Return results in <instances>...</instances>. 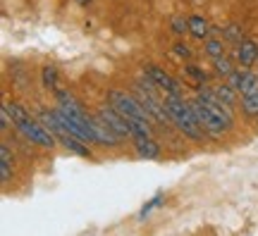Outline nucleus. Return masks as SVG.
Masks as SVG:
<instances>
[{
	"mask_svg": "<svg viewBox=\"0 0 258 236\" xmlns=\"http://www.w3.org/2000/svg\"><path fill=\"white\" fill-rule=\"evenodd\" d=\"M144 72H146V76L156 84L158 89H163L165 93H172V96H182V84L177 82V79H172L165 69H160V67H156V64H148Z\"/></svg>",
	"mask_w": 258,
	"mask_h": 236,
	"instance_id": "nucleus-5",
	"label": "nucleus"
},
{
	"mask_svg": "<svg viewBox=\"0 0 258 236\" xmlns=\"http://www.w3.org/2000/svg\"><path fill=\"white\" fill-rule=\"evenodd\" d=\"M12 153H10L8 143L0 145V179H3V184H8L10 179H12Z\"/></svg>",
	"mask_w": 258,
	"mask_h": 236,
	"instance_id": "nucleus-12",
	"label": "nucleus"
},
{
	"mask_svg": "<svg viewBox=\"0 0 258 236\" xmlns=\"http://www.w3.org/2000/svg\"><path fill=\"white\" fill-rule=\"evenodd\" d=\"M172 31H175L177 36H182V34H186L189 31V19H184V17H172Z\"/></svg>",
	"mask_w": 258,
	"mask_h": 236,
	"instance_id": "nucleus-20",
	"label": "nucleus"
},
{
	"mask_svg": "<svg viewBox=\"0 0 258 236\" xmlns=\"http://www.w3.org/2000/svg\"><path fill=\"white\" fill-rule=\"evenodd\" d=\"M213 93L218 96V100H222L225 105H230V108H234L237 105V91L232 89L230 84H220V86H211Z\"/></svg>",
	"mask_w": 258,
	"mask_h": 236,
	"instance_id": "nucleus-14",
	"label": "nucleus"
},
{
	"mask_svg": "<svg viewBox=\"0 0 258 236\" xmlns=\"http://www.w3.org/2000/svg\"><path fill=\"white\" fill-rule=\"evenodd\" d=\"M10 124H15V122H12V117H10L8 110L3 108V112H0V129H3V131H8Z\"/></svg>",
	"mask_w": 258,
	"mask_h": 236,
	"instance_id": "nucleus-22",
	"label": "nucleus"
},
{
	"mask_svg": "<svg viewBox=\"0 0 258 236\" xmlns=\"http://www.w3.org/2000/svg\"><path fill=\"white\" fill-rule=\"evenodd\" d=\"M158 203H160V196H153V198H151V200L146 203V205L141 208V212H139V217H146V215H148V212H151L153 208H156Z\"/></svg>",
	"mask_w": 258,
	"mask_h": 236,
	"instance_id": "nucleus-21",
	"label": "nucleus"
},
{
	"mask_svg": "<svg viewBox=\"0 0 258 236\" xmlns=\"http://www.w3.org/2000/svg\"><path fill=\"white\" fill-rule=\"evenodd\" d=\"M53 134H55V136L64 143V148H67V150H72L74 155H79V158H93L91 150H89V145H86V141H82L79 136H74V134L64 131V129H55Z\"/></svg>",
	"mask_w": 258,
	"mask_h": 236,
	"instance_id": "nucleus-8",
	"label": "nucleus"
},
{
	"mask_svg": "<svg viewBox=\"0 0 258 236\" xmlns=\"http://www.w3.org/2000/svg\"><path fill=\"white\" fill-rule=\"evenodd\" d=\"M43 86H46V89H55L57 86V69L50 67V64L43 67Z\"/></svg>",
	"mask_w": 258,
	"mask_h": 236,
	"instance_id": "nucleus-19",
	"label": "nucleus"
},
{
	"mask_svg": "<svg viewBox=\"0 0 258 236\" xmlns=\"http://www.w3.org/2000/svg\"><path fill=\"white\" fill-rule=\"evenodd\" d=\"M98 117H101L103 122H105V124H108L115 134H117V136H129V138H132V127H129L127 117H124L122 112H117L112 105H110V108L105 105V108L98 110Z\"/></svg>",
	"mask_w": 258,
	"mask_h": 236,
	"instance_id": "nucleus-7",
	"label": "nucleus"
},
{
	"mask_svg": "<svg viewBox=\"0 0 258 236\" xmlns=\"http://www.w3.org/2000/svg\"><path fill=\"white\" fill-rule=\"evenodd\" d=\"M241 110L249 117H258V91L249 93V96H241Z\"/></svg>",
	"mask_w": 258,
	"mask_h": 236,
	"instance_id": "nucleus-16",
	"label": "nucleus"
},
{
	"mask_svg": "<svg viewBox=\"0 0 258 236\" xmlns=\"http://www.w3.org/2000/svg\"><path fill=\"white\" fill-rule=\"evenodd\" d=\"M227 84L241 96H249V93L258 91V74H251L246 67L244 69H234V72L227 76Z\"/></svg>",
	"mask_w": 258,
	"mask_h": 236,
	"instance_id": "nucleus-6",
	"label": "nucleus"
},
{
	"mask_svg": "<svg viewBox=\"0 0 258 236\" xmlns=\"http://www.w3.org/2000/svg\"><path fill=\"white\" fill-rule=\"evenodd\" d=\"M15 127L34 145H41V148H53V145H55V134H53L43 122H36V119L27 117V119H22L19 124H15Z\"/></svg>",
	"mask_w": 258,
	"mask_h": 236,
	"instance_id": "nucleus-4",
	"label": "nucleus"
},
{
	"mask_svg": "<svg viewBox=\"0 0 258 236\" xmlns=\"http://www.w3.org/2000/svg\"><path fill=\"white\" fill-rule=\"evenodd\" d=\"M203 50H206V55H208L211 60H215V57H222V55H225V43H222L220 38H208Z\"/></svg>",
	"mask_w": 258,
	"mask_h": 236,
	"instance_id": "nucleus-17",
	"label": "nucleus"
},
{
	"mask_svg": "<svg viewBox=\"0 0 258 236\" xmlns=\"http://www.w3.org/2000/svg\"><path fill=\"white\" fill-rule=\"evenodd\" d=\"M163 105H165L167 115H170V122H172L184 136L194 138V141H201L206 131H203V127L199 124V119H196V115H194V110H191V103H186L184 96L167 93L165 100H163Z\"/></svg>",
	"mask_w": 258,
	"mask_h": 236,
	"instance_id": "nucleus-1",
	"label": "nucleus"
},
{
	"mask_svg": "<svg viewBox=\"0 0 258 236\" xmlns=\"http://www.w3.org/2000/svg\"><path fill=\"white\" fill-rule=\"evenodd\" d=\"M108 103H110V105L117 110V112H122L124 117L141 119V122H148V124H151V115H148V110L141 105V100H139L137 96L112 89V91L108 93Z\"/></svg>",
	"mask_w": 258,
	"mask_h": 236,
	"instance_id": "nucleus-2",
	"label": "nucleus"
},
{
	"mask_svg": "<svg viewBox=\"0 0 258 236\" xmlns=\"http://www.w3.org/2000/svg\"><path fill=\"white\" fill-rule=\"evenodd\" d=\"M186 72H189V74H191V76H194V79H199V82H206V74H203L201 72V69H199V67H194V64H189V67H186Z\"/></svg>",
	"mask_w": 258,
	"mask_h": 236,
	"instance_id": "nucleus-25",
	"label": "nucleus"
},
{
	"mask_svg": "<svg viewBox=\"0 0 258 236\" xmlns=\"http://www.w3.org/2000/svg\"><path fill=\"white\" fill-rule=\"evenodd\" d=\"M5 110L10 112V117H12V122H15V124H19L22 119L29 117V112L22 108V105H17V103H5Z\"/></svg>",
	"mask_w": 258,
	"mask_h": 236,
	"instance_id": "nucleus-18",
	"label": "nucleus"
},
{
	"mask_svg": "<svg viewBox=\"0 0 258 236\" xmlns=\"http://www.w3.org/2000/svg\"><path fill=\"white\" fill-rule=\"evenodd\" d=\"M57 110L70 112V115H86V110H84L82 103L74 98L70 91H60V89H57Z\"/></svg>",
	"mask_w": 258,
	"mask_h": 236,
	"instance_id": "nucleus-11",
	"label": "nucleus"
},
{
	"mask_svg": "<svg viewBox=\"0 0 258 236\" xmlns=\"http://www.w3.org/2000/svg\"><path fill=\"white\" fill-rule=\"evenodd\" d=\"M191 110H194V115H196V119H199V124L203 127L206 134H211V136H222V134L227 131V124H225L199 96L191 100Z\"/></svg>",
	"mask_w": 258,
	"mask_h": 236,
	"instance_id": "nucleus-3",
	"label": "nucleus"
},
{
	"mask_svg": "<svg viewBox=\"0 0 258 236\" xmlns=\"http://www.w3.org/2000/svg\"><path fill=\"white\" fill-rule=\"evenodd\" d=\"M132 141H134V148H137L139 158L156 160L158 155H160V145H158V141H153L151 136H137V138H132Z\"/></svg>",
	"mask_w": 258,
	"mask_h": 236,
	"instance_id": "nucleus-10",
	"label": "nucleus"
},
{
	"mask_svg": "<svg viewBox=\"0 0 258 236\" xmlns=\"http://www.w3.org/2000/svg\"><path fill=\"white\" fill-rule=\"evenodd\" d=\"M234 55H237V62L249 69L258 60V43L256 41H241V43H237V53Z\"/></svg>",
	"mask_w": 258,
	"mask_h": 236,
	"instance_id": "nucleus-9",
	"label": "nucleus"
},
{
	"mask_svg": "<svg viewBox=\"0 0 258 236\" xmlns=\"http://www.w3.org/2000/svg\"><path fill=\"white\" fill-rule=\"evenodd\" d=\"M225 38H230V41H234V43H241V41H244L237 27H230V29H227V31H225Z\"/></svg>",
	"mask_w": 258,
	"mask_h": 236,
	"instance_id": "nucleus-23",
	"label": "nucleus"
},
{
	"mask_svg": "<svg viewBox=\"0 0 258 236\" xmlns=\"http://www.w3.org/2000/svg\"><path fill=\"white\" fill-rule=\"evenodd\" d=\"M175 53L179 55V57H184V60L191 57V50H189V46H184V43H175Z\"/></svg>",
	"mask_w": 258,
	"mask_h": 236,
	"instance_id": "nucleus-24",
	"label": "nucleus"
},
{
	"mask_svg": "<svg viewBox=\"0 0 258 236\" xmlns=\"http://www.w3.org/2000/svg\"><path fill=\"white\" fill-rule=\"evenodd\" d=\"M189 34H191L194 38H208L211 24H208L201 15H191V17H189Z\"/></svg>",
	"mask_w": 258,
	"mask_h": 236,
	"instance_id": "nucleus-13",
	"label": "nucleus"
},
{
	"mask_svg": "<svg viewBox=\"0 0 258 236\" xmlns=\"http://www.w3.org/2000/svg\"><path fill=\"white\" fill-rule=\"evenodd\" d=\"M213 69H215L218 76L227 79V76L234 72V64H232V60L227 57V55H222V57H215V60H213Z\"/></svg>",
	"mask_w": 258,
	"mask_h": 236,
	"instance_id": "nucleus-15",
	"label": "nucleus"
},
{
	"mask_svg": "<svg viewBox=\"0 0 258 236\" xmlns=\"http://www.w3.org/2000/svg\"><path fill=\"white\" fill-rule=\"evenodd\" d=\"M74 3H77V5H82V8H89L93 0H74Z\"/></svg>",
	"mask_w": 258,
	"mask_h": 236,
	"instance_id": "nucleus-26",
	"label": "nucleus"
}]
</instances>
